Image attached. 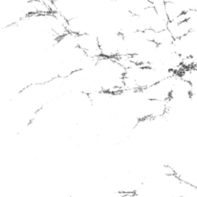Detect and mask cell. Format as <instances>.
I'll use <instances>...</instances> for the list:
<instances>
[{"mask_svg":"<svg viewBox=\"0 0 197 197\" xmlns=\"http://www.w3.org/2000/svg\"><path fill=\"white\" fill-rule=\"evenodd\" d=\"M77 44L89 57L99 59L102 56L96 35L91 33H83L77 35Z\"/></svg>","mask_w":197,"mask_h":197,"instance_id":"cell-2","label":"cell"},{"mask_svg":"<svg viewBox=\"0 0 197 197\" xmlns=\"http://www.w3.org/2000/svg\"><path fill=\"white\" fill-rule=\"evenodd\" d=\"M118 1L131 14L134 16L141 14L146 8L152 5V3L148 0H118Z\"/></svg>","mask_w":197,"mask_h":197,"instance_id":"cell-3","label":"cell"},{"mask_svg":"<svg viewBox=\"0 0 197 197\" xmlns=\"http://www.w3.org/2000/svg\"><path fill=\"white\" fill-rule=\"evenodd\" d=\"M97 37L102 56L108 58H116L118 56L123 36L115 30L105 29Z\"/></svg>","mask_w":197,"mask_h":197,"instance_id":"cell-1","label":"cell"},{"mask_svg":"<svg viewBox=\"0 0 197 197\" xmlns=\"http://www.w3.org/2000/svg\"><path fill=\"white\" fill-rule=\"evenodd\" d=\"M165 11L167 14L168 20H175L182 16L186 13V11L181 7L180 5L172 1H166L165 0Z\"/></svg>","mask_w":197,"mask_h":197,"instance_id":"cell-4","label":"cell"}]
</instances>
